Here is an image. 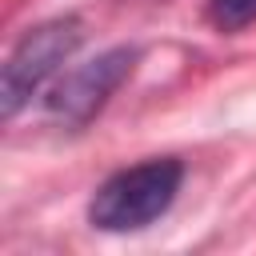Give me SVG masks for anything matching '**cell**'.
Segmentation results:
<instances>
[{
    "label": "cell",
    "mask_w": 256,
    "mask_h": 256,
    "mask_svg": "<svg viewBox=\"0 0 256 256\" xmlns=\"http://www.w3.org/2000/svg\"><path fill=\"white\" fill-rule=\"evenodd\" d=\"M184 184V164L176 156L140 160L112 172L88 200V224L100 232H136L160 220Z\"/></svg>",
    "instance_id": "cell-1"
},
{
    "label": "cell",
    "mask_w": 256,
    "mask_h": 256,
    "mask_svg": "<svg viewBox=\"0 0 256 256\" xmlns=\"http://www.w3.org/2000/svg\"><path fill=\"white\" fill-rule=\"evenodd\" d=\"M204 12L216 32H240L256 20V0H208Z\"/></svg>",
    "instance_id": "cell-4"
},
{
    "label": "cell",
    "mask_w": 256,
    "mask_h": 256,
    "mask_svg": "<svg viewBox=\"0 0 256 256\" xmlns=\"http://www.w3.org/2000/svg\"><path fill=\"white\" fill-rule=\"evenodd\" d=\"M80 40H84L80 16H52V20L32 24L16 40L8 60H4V72H0V116L12 120L20 108H28L32 96L72 60Z\"/></svg>",
    "instance_id": "cell-2"
},
{
    "label": "cell",
    "mask_w": 256,
    "mask_h": 256,
    "mask_svg": "<svg viewBox=\"0 0 256 256\" xmlns=\"http://www.w3.org/2000/svg\"><path fill=\"white\" fill-rule=\"evenodd\" d=\"M136 60H140V52H136L132 44L104 48L100 56L76 64L72 72H64V76L52 84V92H48V100H44V112H48L56 124H64V128H84V124L116 96V88L132 76Z\"/></svg>",
    "instance_id": "cell-3"
}]
</instances>
